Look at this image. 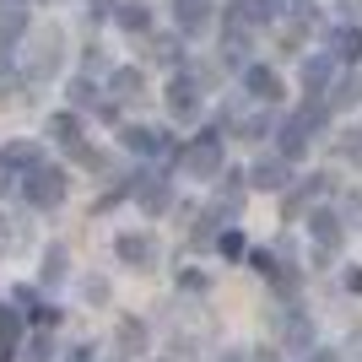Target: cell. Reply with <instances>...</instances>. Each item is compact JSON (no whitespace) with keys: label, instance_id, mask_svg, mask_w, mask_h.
I'll return each mask as SVG.
<instances>
[{"label":"cell","instance_id":"6da1fadb","mask_svg":"<svg viewBox=\"0 0 362 362\" xmlns=\"http://www.w3.org/2000/svg\"><path fill=\"white\" fill-rule=\"evenodd\" d=\"M325 124H330V103H308L303 114H292V119L276 130V151H281L287 163H298L303 151H308V141H314Z\"/></svg>","mask_w":362,"mask_h":362},{"label":"cell","instance_id":"7a4b0ae2","mask_svg":"<svg viewBox=\"0 0 362 362\" xmlns=\"http://www.w3.org/2000/svg\"><path fill=\"white\" fill-rule=\"evenodd\" d=\"M22 195H28V206H38V211H54L65 200V173L54 163H33L28 173H22Z\"/></svg>","mask_w":362,"mask_h":362},{"label":"cell","instance_id":"3957f363","mask_svg":"<svg viewBox=\"0 0 362 362\" xmlns=\"http://www.w3.org/2000/svg\"><path fill=\"white\" fill-rule=\"evenodd\" d=\"M179 168L189 179H216L222 173V136H195L179 151Z\"/></svg>","mask_w":362,"mask_h":362},{"label":"cell","instance_id":"277c9868","mask_svg":"<svg viewBox=\"0 0 362 362\" xmlns=\"http://www.w3.org/2000/svg\"><path fill=\"white\" fill-rule=\"evenodd\" d=\"M243 87H249V98L265 103V108H276V103H281V92H287L271 65H243Z\"/></svg>","mask_w":362,"mask_h":362},{"label":"cell","instance_id":"5b68a950","mask_svg":"<svg viewBox=\"0 0 362 362\" xmlns=\"http://www.w3.org/2000/svg\"><path fill=\"white\" fill-rule=\"evenodd\" d=\"M249 184L276 195V189H287V184H292V163L281 157V151H271V157H259V163L249 168Z\"/></svg>","mask_w":362,"mask_h":362},{"label":"cell","instance_id":"8992f818","mask_svg":"<svg viewBox=\"0 0 362 362\" xmlns=\"http://www.w3.org/2000/svg\"><path fill=\"white\" fill-rule=\"evenodd\" d=\"M168 114L173 119H195L200 114V81L195 76H173L168 81Z\"/></svg>","mask_w":362,"mask_h":362},{"label":"cell","instance_id":"52a82bcc","mask_svg":"<svg viewBox=\"0 0 362 362\" xmlns=\"http://www.w3.org/2000/svg\"><path fill=\"white\" fill-rule=\"evenodd\" d=\"M211 0H173V28L184 33V38H200V33L211 28Z\"/></svg>","mask_w":362,"mask_h":362},{"label":"cell","instance_id":"ba28073f","mask_svg":"<svg viewBox=\"0 0 362 362\" xmlns=\"http://www.w3.org/2000/svg\"><path fill=\"white\" fill-rule=\"evenodd\" d=\"M60 49H65L60 33H38V44H33V60H28V81H44V76L60 65Z\"/></svg>","mask_w":362,"mask_h":362},{"label":"cell","instance_id":"9c48e42d","mask_svg":"<svg viewBox=\"0 0 362 362\" xmlns=\"http://www.w3.org/2000/svg\"><path fill=\"white\" fill-rule=\"evenodd\" d=\"M114 255H119L124 265L146 271V265H157V238H151V233H124V238L114 243Z\"/></svg>","mask_w":362,"mask_h":362},{"label":"cell","instance_id":"30bf717a","mask_svg":"<svg viewBox=\"0 0 362 362\" xmlns=\"http://www.w3.org/2000/svg\"><path fill=\"white\" fill-rule=\"evenodd\" d=\"M33 16H28V0H0V49L16 44V38H28Z\"/></svg>","mask_w":362,"mask_h":362},{"label":"cell","instance_id":"8fae6325","mask_svg":"<svg viewBox=\"0 0 362 362\" xmlns=\"http://www.w3.org/2000/svg\"><path fill=\"white\" fill-rule=\"evenodd\" d=\"M330 81H335V54H330V49L314 54V60H303V92H308V98H325Z\"/></svg>","mask_w":362,"mask_h":362},{"label":"cell","instance_id":"7c38bea8","mask_svg":"<svg viewBox=\"0 0 362 362\" xmlns=\"http://www.w3.org/2000/svg\"><path fill=\"white\" fill-rule=\"evenodd\" d=\"M325 189H330V179H325V173H314V179H298V189H292V195H287V216H292V222H298L303 211H314Z\"/></svg>","mask_w":362,"mask_h":362},{"label":"cell","instance_id":"4fadbf2b","mask_svg":"<svg viewBox=\"0 0 362 362\" xmlns=\"http://www.w3.org/2000/svg\"><path fill=\"white\" fill-rule=\"evenodd\" d=\"M308 233H314L319 255H335V249H341V216L335 211H314L308 216Z\"/></svg>","mask_w":362,"mask_h":362},{"label":"cell","instance_id":"5bb4252c","mask_svg":"<svg viewBox=\"0 0 362 362\" xmlns=\"http://www.w3.org/2000/svg\"><path fill=\"white\" fill-rule=\"evenodd\" d=\"M124 146L136 151V157H168V136L163 130H146V124H136V130H124Z\"/></svg>","mask_w":362,"mask_h":362},{"label":"cell","instance_id":"9a60e30c","mask_svg":"<svg viewBox=\"0 0 362 362\" xmlns=\"http://www.w3.org/2000/svg\"><path fill=\"white\" fill-rule=\"evenodd\" d=\"M141 92H146V76H141L136 65H119V71L108 76V98H114V103H130Z\"/></svg>","mask_w":362,"mask_h":362},{"label":"cell","instance_id":"2e32d148","mask_svg":"<svg viewBox=\"0 0 362 362\" xmlns=\"http://www.w3.org/2000/svg\"><path fill=\"white\" fill-rule=\"evenodd\" d=\"M136 200H141V211H168V206H173V189H168L163 179H157V173H146V179L136 184Z\"/></svg>","mask_w":362,"mask_h":362},{"label":"cell","instance_id":"e0dca14e","mask_svg":"<svg viewBox=\"0 0 362 362\" xmlns=\"http://www.w3.org/2000/svg\"><path fill=\"white\" fill-rule=\"evenodd\" d=\"M71 98H76V108H87V114H98V119H114V114H119V103H103L87 76H81V81H71Z\"/></svg>","mask_w":362,"mask_h":362},{"label":"cell","instance_id":"ac0fdd59","mask_svg":"<svg viewBox=\"0 0 362 362\" xmlns=\"http://www.w3.org/2000/svg\"><path fill=\"white\" fill-rule=\"evenodd\" d=\"M276 330H281V341H287V346H298V351H308V346H314V325H308V319H303L298 308H292V314L281 319Z\"/></svg>","mask_w":362,"mask_h":362},{"label":"cell","instance_id":"d6986e66","mask_svg":"<svg viewBox=\"0 0 362 362\" xmlns=\"http://www.w3.org/2000/svg\"><path fill=\"white\" fill-rule=\"evenodd\" d=\"M330 54L335 60H362V28H335L330 33Z\"/></svg>","mask_w":362,"mask_h":362},{"label":"cell","instance_id":"ffe728a7","mask_svg":"<svg viewBox=\"0 0 362 362\" xmlns=\"http://www.w3.org/2000/svg\"><path fill=\"white\" fill-rule=\"evenodd\" d=\"M49 141H60L65 151L81 146V119H76V114H54V119H49Z\"/></svg>","mask_w":362,"mask_h":362},{"label":"cell","instance_id":"44dd1931","mask_svg":"<svg viewBox=\"0 0 362 362\" xmlns=\"http://www.w3.org/2000/svg\"><path fill=\"white\" fill-rule=\"evenodd\" d=\"M114 16H119L124 33H146L151 28V11L141 6V0H124V6H114Z\"/></svg>","mask_w":362,"mask_h":362},{"label":"cell","instance_id":"7402d4cb","mask_svg":"<svg viewBox=\"0 0 362 362\" xmlns=\"http://www.w3.org/2000/svg\"><path fill=\"white\" fill-rule=\"evenodd\" d=\"M119 351L124 357H141V351H146V325H141V319H124L119 325Z\"/></svg>","mask_w":362,"mask_h":362},{"label":"cell","instance_id":"603a6c76","mask_svg":"<svg viewBox=\"0 0 362 362\" xmlns=\"http://www.w3.org/2000/svg\"><path fill=\"white\" fill-rule=\"evenodd\" d=\"M362 103V76H341L330 92V108H357Z\"/></svg>","mask_w":362,"mask_h":362},{"label":"cell","instance_id":"cb8c5ba5","mask_svg":"<svg viewBox=\"0 0 362 362\" xmlns=\"http://www.w3.org/2000/svg\"><path fill=\"white\" fill-rule=\"evenodd\" d=\"M6 157H11V163H16V168H22V173H28V168H33V163H44V151L33 146V141H11V146H6Z\"/></svg>","mask_w":362,"mask_h":362},{"label":"cell","instance_id":"d4e9b609","mask_svg":"<svg viewBox=\"0 0 362 362\" xmlns=\"http://www.w3.org/2000/svg\"><path fill=\"white\" fill-rule=\"evenodd\" d=\"M216 249H222V259H243V255H249V243H243L238 227H227L222 238H216Z\"/></svg>","mask_w":362,"mask_h":362},{"label":"cell","instance_id":"484cf974","mask_svg":"<svg viewBox=\"0 0 362 362\" xmlns=\"http://www.w3.org/2000/svg\"><path fill=\"white\" fill-rule=\"evenodd\" d=\"M65 281V249H49L44 255V287H60Z\"/></svg>","mask_w":362,"mask_h":362},{"label":"cell","instance_id":"4316f807","mask_svg":"<svg viewBox=\"0 0 362 362\" xmlns=\"http://www.w3.org/2000/svg\"><path fill=\"white\" fill-rule=\"evenodd\" d=\"M11 189H22V168H16L11 157L0 151V195H11Z\"/></svg>","mask_w":362,"mask_h":362},{"label":"cell","instance_id":"83f0119b","mask_svg":"<svg viewBox=\"0 0 362 362\" xmlns=\"http://www.w3.org/2000/svg\"><path fill=\"white\" fill-rule=\"evenodd\" d=\"M49 351H54V341H49V330H38L28 341V351H22V362H49Z\"/></svg>","mask_w":362,"mask_h":362},{"label":"cell","instance_id":"f1b7e54d","mask_svg":"<svg viewBox=\"0 0 362 362\" xmlns=\"http://www.w3.org/2000/svg\"><path fill=\"white\" fill-rule=\"evenodd\" d=\"M179 44H184V33H173V38H157V44H151V54H157L163 65H179Z\"/></svg>","mask_w":362,"mask_h":362},{"label":"cell","instance_id":"f546056e","mask_svg":"<svg viewBox=\"0 0 362 362\" xmlns=\"http://www.w3.org/2000/svg\"><path fill=\"white\" fill-rule=\"evenodd\" d=\"M271 114H255V119H243V136H249V141H259V136H271Z\"/></svg>","mask_w":362,"mask_h":362},{"label":"cell","instance_id":"4dcf8cb0","mask_svg":"<svg viewBox=\"0 0 362 362\" xmlns=\"http://www.w3.org/2000/svg\"><path fill=\"white\" fill-rule=\"evenodd\" d=\"M249 259H255V271H259V276H276V259H271V249H255Z\"/></svg>","mask_w":362,"mask_h":362},{"label":"cell","instance_id":"1f68e13d","mask_svg":"<svg viewBox=\"0 0 362 362\" xmlns=\"http://www.w3.org/2000/svg\"><path fill=\"white\" fill-rule=\"evenodd\" d=\"M16 330H22V325H16V314H11V308H0V335H6V341H16Z\"/></svg>","mask_w":362,"mask_h":362},{"label":"cell","instance_id":"d6a6232c","mask_svg":"<svg viewBox=\"0 0 362 362\" xmlns=\"http://www.w3.org/2000/svg\"><path fill=\"white\" fill-rule=\"evenodd\" d=\"M276 11H287V16H308V0H271Z\"/></svg>","mask_w":362,"mask_h":362},{"label":"cell","instance_id":"836d02e7","mask_svg":"<svg viewBox=\"0 0 362 362\" xmlns=\"http://www.w3.org/2000/svg\"><path fill=\"white\" fill-rule=\"evenodd\" d=\"M92 6V22H103V16H114V6H119V0H87Z\"/></svg>","mask_w":362,"mask_h":362},{"label":"cell","instance_id":"e575fe53","mask_svg":"<svg viewBox=\"0 0 362 362\" xmlns=\"http://www.w3.org/2000/svg\"><path fill=\"white\" fill-rule=\"evenodd\" d=\"M87 298H92V303H108V281H98V276H92V281H87Z\"/></svg>","mask_w":362,"mask_h":362},{"label":"cell","instance_id":"d590c367","mask_svg":"<svg viewBox=\"0 0 362 362\" xmlns=\"http://www.w3.org/2000/svg\"><path fill=\"white\" fill-rule=\"evenodd\" d=\"M0 81H16V65H11V54L0 49Z\"/></svg>","mask_w":362,"mask_h":362},{"label":"cell","instance_id":"8d00e7d4","mask_svg":"<svg viewBox=\"0 0 362 362\" xmlns=\"http://www.w3.org/2000/svg\"><path fill=\"white\" fill-rule=\"evenodd\" d=\"M346 216H351V222H362V195H351V200H346Z\"/></svg>","mask_w":362,"mask_h":362},{"label":"cell","instance_id":"74e56055","mask_svg":"<svg viewBox=\"0 0 362 362\" xmlns=\"http://www.w3.org/2000/svg\"><path fill=\"white\" fill-rule=\"evenodd\" d=\"M308 362H341V357H335V351H314V346H308Z\"/></svg>","mask_w":362,"mask_h":362},{"label":"cell","instance_id":"f35d334b","mask_svg":"<svg viewBox=\"0 0 362 362\" xmlns=\"http://www.w3.org/2000/svg\"><path fill=\"white\" fill-rule=\"evenodd\" d=\"M11 351H16V341H6V335H0V362H11Z\"/></svg>","mask_w":362,"mask_h":362},{"label":"cell","instance_id":"ab89813d","mask_svg":"<svg viewBox=\"0 0 362 362\" xmlns=\"http://www.w3.org/2000/svg\"><path fill=\"white\" fill-rule=\"evenodd\" d=\"M346 287H351V292H362V271H351V276H346Z\"/></svg>","mask_w":362,"mask_h":362},{"label":"cell","instance_id":"60d3db41","mask_svg":"<svg viewBox=\"0 0 362 362\" xmlns=\"http://www.w3.org/2000/svg\"><path fill=\"white\" fill-rule=\"evenodd\" d=\"M71 362H92V351H71Z\"/></svg>","mask_w":362,"mask_h":362},{"label":"cell","instance_id":"b9f144b4","mask_svg":"<svg viewBox=\"0 0 362 362\" xmlns=\"http://www.w3.org/2000/svg\"><path fill=\"white\" fill-rule=\"evenodd\" d=\"M357 136H362V130H357Z\"/></svg>","mask_w":362,"mask_h":362}]
</instances>
